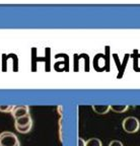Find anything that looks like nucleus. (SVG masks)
I'll return each mask as SVG.
<instances>
[{
  "mask_svg": "<svg viewBox=\"0 0 140 146\" xmlns=\"http://www.w3.org/2000/svg\"><path fill=\"white\" fill-rule=\"evenodd\" d=\"M129 109L128 106H125V105H113V106H110V110L113 111V112L115 113H124L126 112L127 110Z\"/></svg>",
  "mask_w": 140,
  "mask_h": 146,
  "instance_id": "6",
  "label": "nucleus"
},
{
  "mask_svg": "<svg viewBox=\"0 0 140 146\" xmlns=\"http://www.w3.org/2000/svg\"><path fill=\"white\" fill-rule=\"evenodd\" d=\"M92 109L99 115H105L110 111V106H92Z\"/></svg>",
  "mask_w": 140,
  "mask_h": 146,
  "instance_id": "5",
  "label": "nucleus"
},
{
  "mask_svg": "<svg viewBox=\"0 0 140 146\" xmlns=\"http://www.w3.org/2000/svg\"><path fill=\"white\" fill-rule=\"evenodd\" d=\"M0 146H21V144L15 134L6 131L0 134Z\"/></svg>",
  "mask_w": 140,
  "mask_h": 146,
  "instance_id": "3",
  "label": "nucleus"
},
{
  "mask_svg": "<svg viewBox=\"0 0 140 146\" xmlns=\"http://www.w3.org/2000/svg\"><path fill=\"white\" fill-rule=\"evenodd\" d=\"M122 127L125 132L133 134L139 130L140 122L136 117H127L122 122Z\"/></svg>",
  "mask_w": 140,
  "mask_h": 146,
  "instance_id": "2",
  "label": "nucleus"
},
{
  "mask_svg": "<svg viewBox=\"0 0 140 146\" xmlns=\"http://www.w3.org/2000/svg\"><path fill=\"white\" fill-rule=\"evenodd\" d=\"M86 142L82 139V138H78V146H85Z\"/></svg>",
  "mask_w": 140,
  "mask_h": 146,
  "instance_id": "10",
  "label": "nucleus"
},
{
  "mask_svg": "<svg viewBox=\"0 0 140 146\" xmlns=\"http://www.w3.org/2000/svg\"><path fill=\"white\" fill-rule=\"evenodd\" d=\"M14 106H0V112L3 113H11Z\"/></svg>",
  "mask_w": 140,
  "mask_h": 146,
  "instance_id": "8",
  "label": "nucleus"
},
{
  "mask_svg": "<svg viewBox=\"0 0 140 146\" xmlns=\"http://www.w3.org/2000/svg\"><path fill=\"white\" fill-rule=\"evenodd\" d=\"M85 146H103V144L99 138H90L86 141Z\"/></svg>",
  "mask_w": 140,
  "mask_h": 146,
  "instance_id": "7",
  "label": "nucleus"
},
{
  "mask_svg": "<svg viewBox=\"0 0 140 146\" xmlns=\"http://www.w3.org/2000/svg\"><path fill=\"white\" fill-rule=\"evenodd\" d=\"M108 146H124V145H123V143H122L121 141H119V140H113V141H111L110 143H109Z\"/></svg>",
  "mask_w": 140,
  "mask_h": 146,
  "instance_id": "9",
  "label": "nucleus"
},
{
  "mask_svg": "<svg viewBox=\"0 0 140 146\" xmlns=\"http://www.w3.org/2000/svg\"><path fill=\"white\" fill-rule=\"evenodd\" d=\"M11 115L14 118V120L21 117L30 115V108L29 106H14L13 110L11 111Z\"/></svg>",
  "mask_w": 140,
  "mask_h": 146,
  "instance_id": "4",
  "label": "nucleus"
},
{
  "mask_svg": "<svg viewBox=\"0 0 140 146\" xmlns=\"http://www.w3.org/2000/svg\"><path fill=\"white\" fill-rule=\"evenodd\" d=\"M14 127H15V130L21 134H27L30 132L33 127V119L31 115L16 119L14 122Z\"/></svg>",
  "mask_w": 140,
  "mask_h": 146,
  "instance_id": "1",
  "label": "nucleus"
}]
</instances>
